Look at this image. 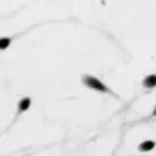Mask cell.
<instances>
[{"label": "cell", "mask_w": 156, "mask_h": 156, "mask_svg": "<svg viewBox=\"0 0 156 156\" xmlns=\"http://www.w3.org/2000/svg\"><path fill=\"white\" fill-rule=\"evenodd\" d=\"M30 105H32V100H30L28 97L21 98V100H20V105H18V112L21 114V112H25V111H28Z\"/></svg>", "instance_id": "cell-4"}, {"label": "cell", "mask_w": 156, "mask_h": 156, "mask_svg": "<svg viewBox=\"0 0 156 156\" xmlns=\"http://www.w3.org/2000/svg\"><path fill=\"white\" fill-rule=\"evenodd\" d=\"M9 44H11V39H9V37H4V39L0 41V49H7Z\"/></svg>", "instance_id": "cell-5"}, {"label": "cell", "mask_w": 156, "mask_h": 156, "mask_svg": "<svg viewBox=\"0 0 156 156\" xmlns=\"http://www.w3.org/2000/svg\"><path fill=\"white\" fill-rule=\"evenodd\" d=\"M83 83L84 86H88L90 90H95V91H100V93H112L109 88H107L100 79L93 77V76H83Z\"/></svg>", "instance_id": "cell-1"}, {"label": "cell", "mask_w": 156, "mask_h": 156, "mask_svg": "<svg viewBox=\"0 0 156 156\" xmlns=\"http://www.w3.org/2000/svg\"><path fill=\"white\" fill-rule=\"evenodd\" d=\"M153 116H156V107H154V111H153Z\"/></svg>", "instance_id": "cell-6"}, {"label": "cell", "mask_w": 156, "mask_h": 156, "mask_svg": "<svg viewBox=\"0 0 156 156\" xmlns=\"http://www.w3.org/2000/svg\"><path fill=\"white\" fill-rule=\"evenodd\" d=\"M154 147H156L154 140H144V142H140L139 151H140V153H147V151H151V149H154Z\"/></svg>", "instance_id": "cell-3"}, {"label": "cell", "mask_w": 156, "mask_h": 156, "mask_svg": "<svg viewBox=\"0 0 156 156\" xmlns=\"http://www.w3.org/2000/svg\"><path fill=\"white\" fill-rule=\"evenodd\" d=\"M142 86H144V88H147V90L154 88V86H156V74L146 76V77H144V81H142Z\"/></svg>", "instance_id": "cell-2"}]
</instances>
